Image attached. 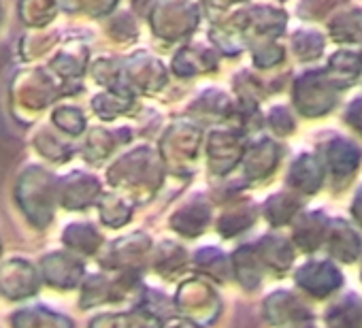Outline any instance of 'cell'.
I'll use <instances>...</instances> for the list:
<instances>
[{
	"mask_svg": "<svg viewBox=\"0 0 362 328\" xmlns=\"http://www.w3.org/2000/svg\"><path fill=\"white\" fill-rule=\"evenodd\" d=\"M337 102L334 88L326 73H307L296 83V105L305 115H322Z\"/></svg>",
	"mask_w": 362,
	"mask_h": 328,
	"instance_id": "cell-1",
	"label": "cell"
},
{
	"mask_svg": "<svg viewBox=\"0 0 362 328\" xmlns=\"http://www.w3.org/2000/svg\"><path fill=\"white\" fill-rule=\"evenodd\" d=\"M296 281L307 292L322 298V296H328L330 292H334L341 286L343 277H341L339 269L334 264H330V262H307L298 271Z\"/></svg>",
	"mask_w": 362,
	"mask_h": 328,
	"instance_id": "cell-2",
	"label": "cell"
},
{
	"mask_svg": "<svg viewBox=\"0 0 362 328\" xmlns=\"http://www.w3.org/2000/svg\"><path fill=\"white\" fill-rule=\"evenodd\" d=\"M326 164L337 180L349 177L360 164V149L351 141L334 136L326 143Z\"/></svg>",
	"mask_w": 362,
	"mask_h": 328,
	"instance_id": "cell-3",
	"label": "cell"
},
{
	"mask_svg": "<svg viewBox=\"0 0 362 328\" xmlns=\"http://www.w3.org/2000/svg\"><path fill=\"white\" fill-rule=\"evenodd\" d=\"M360 239L358 235L347 226L343 220H334L330 226V237H328V250L334 258L343 262H354L360 254Z\"/></svg>",
	"mask_w": 362,
	"mask_h": 328,
	"instance_id": "cell-4",
	"label": "cell"
},
{
	"mask_svg": "<svg viewBox=\"0 0 362 328\" xmlns=\"http://www.w3.org/2000/svg\"><path fill=\"white\" fill-rule=\"evenodd\" d=\"M360 69H362V62L356 54L339 52L330 58L328 71H324V73H326L328 81L332 83V88H347L358 79Z\"/></svg>",
	"mask_w": 362,
	"mask_h": 328,
	"instance_id": "cell-5",
	"label": "cell"
},
{
	"mask_svg": "<svg viewBox=\"0 0 362 328\" xmlns=\"http://www.w3.org/2000/svg\"><path fill=\"white\" fill-rule=\"evenodd\" d=\"M322 164L320 160H315L313 156L305 153L300 156L296 162H294V167H292V173H290V184L296 186V190H303L307 194L320 190L322 186Z\"/></svg>",
	"mask_w": 362,
	"mask_h": 328,
	"instance_id": "cell-6",
	"label": "cell"
},
{
	"mask_svg": "<svg viewBox=\"0 0 362 328\" xmlns=\"http://www.w3.org/2000/svg\"><path fill=\"white\" fill-rule=\"evenodd\" d=\"M328 328H362V309L358 296H345L326 313Z\"/></svg>",
	"mask_w": 362,
	"mask_h": 328,
	"instance_id": "cell-7",
	"label": "cell"
},
{
	"mask_svg": "<svg viewBox=\"0 0 362 328\" xmlns=\"http://www.w3.org/2000/svg\"><path fill=\"white\" fill-rule=\"evenodd\" d=\"M326 230H328V220L324 218V213H309L303 218V222L296 228V243L307 252L315 250L322 243Z\"/></svg>",
	"mask_w": 362,
	"mask_h": 328,
	"instance_id": "cell-8",
	"label": "cell"
},
{
	"mask_svg": "<svg viewBox=\"0 0 362 328\" xmlns=\"http://www.w3.org/2000/svg\"><path fill=\"white\" fill-rule=\"evenodd\" d=\"M330 33H332V39H337L341 43L362 39V11L354 9V11L337 16L330 22Z\"/></svg>",
	"mask_w": 362,
	"mask_h": 328,
	"instance_id": "cell-9",
	"label": "cell"
},
{
	"mask_svg": "<svg viewBox=\"0 0 362 328\" xmlns=\"http://www.w3.org/2000/svg\"><path fill=\"white\" fill-rule=\"evenodd\" d=\"M294 47H296V54L298 58L303 60H311V58H317L324 49V41L320 35L315 33H296L294 37Z\"/></svg>",
	"mask_w": 362,
	"mask_h": 328,
	"instance_id": "cell-10",
	"label": "cell"
},
{
	"mask_svg": "<svg viewBox=\"0 0 362 328\" xmlns=\"http://www.w3.org/2000/svg\"><path fill=\"white\" fill-rule=\"evenodd\" d=\"M347 124L362 132V98H356L347 109Z\"/></svg>",
	"mask_w": 362,
	"mask_h": 328,
	"instance_id": "cell-11",
	"label": "cell"
},
{
	"mask_svg": "<svg viewBox=\"0 0 362 328\" xmlns=\"http://www.w3.org/2000/svg\"><path fill=\"white\" fill-rule=\"evenodd\" d=\"M351 211H354L356 220H358V222H360V226H362V190L358 192V197H356V201H354V207H351Z\"/></svg>",
	"mask_w": 362,
	"mask_h": 328,
	"instance_id": "cell-12",
	"label": "cell"
}]
</instances>
